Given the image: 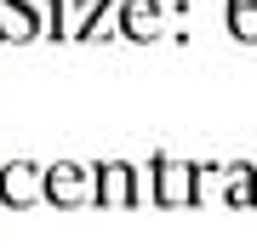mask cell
I'll return each mask as SVG.
<instances>
[{
    "label": "cell",
    "mask_w": 257,
    "mask_h": 251,
    "mask_svg": "<svg viewBox=\"0 0 257 251\" xmlns=\"http://www.w3.org/2000/svg\"><path fill=\"white\" fill-rule=\"evenodd\" d=\"M200 200V166L155 154V205H194Z\"/></svg>",
    "instance_id": "1"
},
{
    "label": "cell",
    "mask_w": 257,
    "mask_h": 251,
    "mask_svg": "<svg viewBox=\"0 0 257 251\" xmlns=\"http://www.w3.org/2000/svg\"><path fill=\"white\" fill-rule=\"evenodd\" d=\"M46 200V166H35V160H12V166H0V205H35Z\"/></svg>",
    "instance_id": "2"
},
{
    "label": "cell",
    "mask_w": 257,
    "mask_h": 251,
    "mask_svg": "<svg viewBox=\"0 0 257 251\" xmlns=\"http://www.w3.org/2000/svg\"><path fill=\"white\" fill-rule=\"evenodd\" d=\"M46 200L52 205H80V200H97V177L86 166H74V160H63V166L46 171Z\"/></svg>",
    "instance_id": "3"
},
{
    "label": "cell",
    "mask_w": 257,
    "mask_h": 251,
    "mask_svg": "<svg viewBox=\"0 0 257 251\" xmlns=\"http://www.w3.org/2000/svg\"><path fill=\"white\" fill-rule=\"evenodd\" d=\"M138 200H143V183H138V171L126 160L97 166V205H138Z\"/></svg>",
    "instance_id": "4"
},
{
    "label": "cell",
    "mask_w": 257,
    "mask_h": 251,
    "mask_svg": "<svg viewBox=\"0 0 257 251\" xmlns=\"http://www.w3.org/2000/svg\"><path fill=\"white\" fill-rule=\"evenodd\" d=\"M120 35L126 40H155L160 35V0H120Z\"/></svg>",
    "instance_id": "5"
},
{
    "label": "cell",
    "mask_w": 257,
    "mask_h": 251,
    "mask_svg": "<svg viewBox=\"0 0 257 251\" xmlns=\"http://www.w3.org/2000/svg\"><path fill=\"white\" fill-rule=\"evenodd\" d=\"M223 171V200L234 205V211H246V205H257V166H246V160H234V166H217Z\"/></svg>",
    "instance_id": "6"
},
{
    "label": "cell",
    "mask_w": 257,
    "mask_h": 251,
    "mask_svg": "<svg viewBox=\"0 0 257 251\" xmlns=\"http://www.w3.org/2000/svg\"><path fill=\"white\" fill-rule=\"evenodd\" d=\"M223 23H229V35H234V40H246V46H257V0H229Z\"/></svg>",
    "instance_id": "7"
}]
</instances>
